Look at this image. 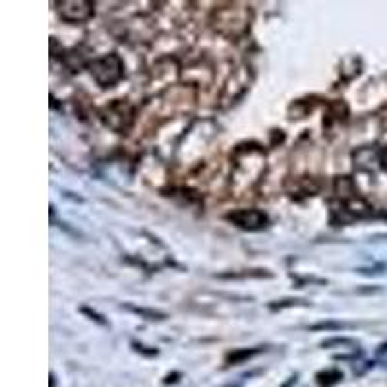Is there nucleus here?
<instances>
[{
    "instance_id": "9",
    "label": "nucleus",
    "mask_w": 387,
    "mask_h": 387,
    "mask_svg": "<svg viewBox=\"0 0 387 387\" xmlns=\"http://www.w3.org/2000/svg\"><path fill=\"white\" fill-rule=\"evenodd\" d=\"M289 306H308V303H304V300H293V298H289V300H283V303L271 304L269 308H271V310H281V308H289Z\"/></svg>"
},
{
    "instance_id": "5",
    "label": "nucleus",
    "mask_w": 387,
    "mask_h": 387,
    "mask_svg": "<svg viewBox=\"0 0 387 387\" xmlns=\"http://www.w3.org/2000/svg\"><path fill=\"white\" fill-rule=\"evenodd\" d=\"M343 379V374L341 372H337V370H330V372H323V374H320L318 376V384H320L321 387H330L333 386V384H337V381H341Z\"/></svg>"
},
{
    "instance_id": "6",
    "label": "nucleus",
    "mask_w": 387,
    "mask_h": 387,
    "mask_svg": "<svg viewBox=\"0 0 387 387\" xmlns=\"http://www.w3.org/2000/svg\"><path fill=\"white\" fill-rule=\"evenodd\" d=\"M258 352H260V350H236V352H231V354H228L227 362L228 364H238V362H242V360L252 359Z\"/></svg>"
},
{
    "instance_id": "7",
    "label": "nucleus",
    "mask_w": 387,
    "mask_h": 387,
    "mask_svg": "<svg viewBox=\"0 0 387 387\" xmlns=\"http://www.w3.org/2000/svg\"><path fill=\"white\" fill-rule=\"evenodd\" d=\"M345 327H352L350 323H339V321H325V323H318V325H312L310 330H333L339 331Z\"/></svg>"
},
{
    "instance_id": "3",
    "label": "nucleus",
    "mask_w": 387,
    "mask_h": 387,
    "mask_svg": "<svg viewBox=\"0 0 387 387\" xmlns=\"http://www.w3.org/2000/svg\"><path fill=\"white\" fill-rule=\"evenodd\" d=\"M58 14L70 24H82L93 16V4L87 0H64L58 4Z\"/></svg>"
},
{
    "instance_id": "4",
    "label": "nucleus",
    "mask_w": 387,
    "mask_h": 387,
    "mask_svg": "<svg viewBox=\"0 0 387 387\" xmlns=\"http://www.w3.org/2000/svg\"><path fill=\"white\" fill-rule=\"evenodd\" d=\"M227 221L244 231H260L267 225V215L260 209H236L228 213Z\"/></svg>"
},
{
    "instance_id": "10",
    "label": "nucleus",
    "mask_w": 387,
    "mask_h": 387,
    "mask_svg": "<svg viewBox=\"0 0 387 387\" xmlns=\"http://www.w3.org/2000/svg\"><path fill=\"white\" fill-rule=\"evenodd\" d=\"M379 163H381V167L387 170V147L381 152V155H379Z\"/></svg>"
},
{
    "instance_id": "2",
    "label": "nucleus",
    "mask_w": 387,
    "mask_h": 387,
    "mask_svg": "<svg viewBox=\"0 0 387 387\" xmlns=\"http://www.w3.org/2000/svg\"><path fill=\"white\" fill-rule=\"evenodd\" d=\"M103 120L116 132H126L134 123V107L128 101L116 99L103 109Z\"/></svg>"
},
{
    "instance_id": "8",
    "label": "nucleus",
    "mask_w": 387,
    "mask_h": 387,
    "mask_svg": "<svg viewBox=\"0 0 387 387\" xmlns=\"http://www.w3.org/2000/svg\"><path fill=\"white\" fill-rule=\"evenodd\" d=\"M130 310L136 312V314H142L145 316L147 320H163L165 318V314H161V312H155V310H145V308H136V306H128Z\"/></svg>"
},
{
    "instance_id": "1",
    "label": "nucleus",
    "mask_w": 387,
    "mask_h": 387,
    "mask_svg": "<svg viewBox=\"0 0 387 387\" xmlns=\"http://www.w3.org/2000/svg\"><path fill=\"white\" fill-rule=\"evenodd\" d=\"M89 72L101 87H113L124 78V62L116 53L93 58L89 62Z\"/></svg>"
}]
</instances>
